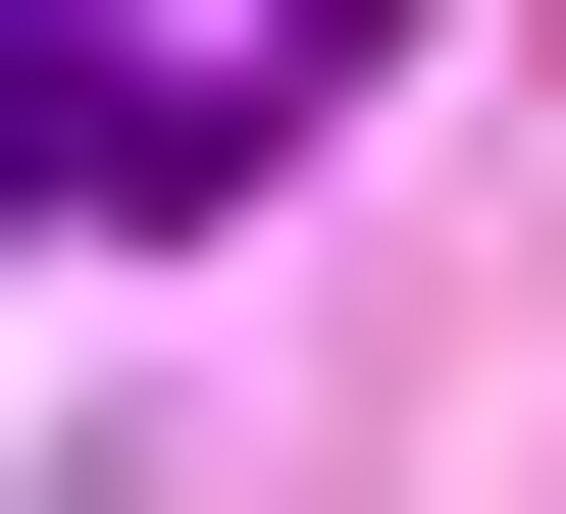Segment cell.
<instances>
[{
  "label": "cell",
  "instance_id": "cell-1",
  "mask_svg": "<svg viewBox=\"0 0 566 514\" xmlns=\"http://www.w3.org/2000/svg\"><path fill=\"white\" fill-rule=\"evenodd\" d=\"M52 206H207V0H0V258Z\"/></svg>",
  "mask_w": 566,
  "mask_h": 514
}]
</instances>
